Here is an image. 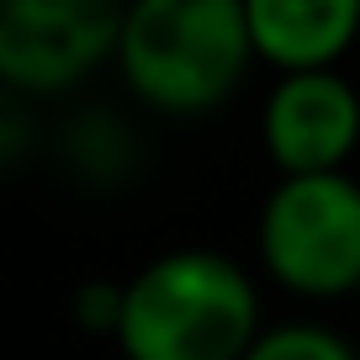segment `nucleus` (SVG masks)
<instances>
[{"label":"nucleus","mask_w":360,"mask_h":360,"mask_svg":"<svg viewBox=\"0 0 360 360\" xmlns=\"http://www.w3.org/2000/svg\"><path fill=\"white\" fill-rule=\"evenodd\" d=\"M265 328L259 286L223 249H165L122 281L117 355L122 360H244Z\"/></svg>","instance_id":"1"},{"label":"nucleus","mask_w":360,"mask_h":360,"mask_svg":"<svg viewBox=\"0 0 360 360\" xmlns=\"http://www.w3.org/2000/svg\"><path fill=\"white\" fill-rule=\"evenodd\" d=\"M112 64L143 112L191 122L223 112L259 58L244 0H127Z\"/></svg>","instance_id":"2"},{"label":"nucleus","mask_w":360,"mask_h":360,"mask_svg":"<svg viewBox=\"0 0 360 360\" xmlns=\"http://www.w3.org/2000/svg\"><path fill=\"white\" fill-rule=\"evenodd\" d=\"M255 259L302 302H345L360 292V180L286 175L270 186L255 223Z\"/></svg>","instance_id":"3"},{"label":"nucleus","mask_w":360,"mask_h":360,"mask_svg":"<svg viewBox=\"0 0 360 360\" xmlns=\"http://www.w3.org/2000/svg\"><path fill=\"white\" fill-rule=\"evenodd\" d=\"M127 0H0V90L69 96L117 53Z\"/></svg>","instance_id":"4"},{"label":"nucleus","mask_w":360,"mask_h":360,"mask_svg":"<svg viewBox=\"0 0 360 360\" xmlns=\"http://www.w3.org/2000/svg\"><path fill=\"white\" fill-rule=\"evenodd\" d=\"M259 148L286 175H334L360 148V90L345 69L276 75L259 106Z\"/></svg>","instance_id":"5"},{"label":"nucleus","mask_w":360,"mask_h":360,"mask_svg":"<svg viewBox=\"0 0 360 360\" xmlns=\"http://www.w3.org/2000/svg\"><path fill=\"white\" fill-rule=\"evenodd\" d=\"M255 58L276 75L339 69L360 43V0H244Z\"/></svg>","instance_id":"6"},{"label":"nucleus","mask_w":360,"mask_h":360,"mask_svg":"<svg viewBox=\"0 0 360 360\" xmlns=\"http://www.w3.org/2000/svg\"><path fill=\"white\" fill-rule=\"evenodd\" d=\"M244 360H360V345H349L339 328L318 318H286V323L259 328Z\"/></svg>","instance_id":"7"},{"label":"nucleus","mask_w":360,"mask_h":360,"mask_svg":"<svg viewBox=\"0 0 360 360\" xmlns=\"http://www.w3.org/2000/svg\"><path fill=\"white\" fill-rule=\"evenodd\" d=\"M122 313V281H85L75 292V323L90 334H112Z\"/></svg>","instance_id":"8"},{"label":"nucleus","mask_w":360,"mask_h":360,"mask_svg":"<svg viewBox=\"0 0 360 360\" xmlns=\"http://www.w3.org/2000/svg\"><path fill=\"white\" fill-rule=\"evenodd\" d=\"M27 96H11V90H0V169L16 165V159H27V148H32L37 127H32V112H27Z\"/></svg>","instance_id":"9"}]
</instances>
